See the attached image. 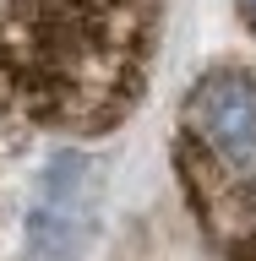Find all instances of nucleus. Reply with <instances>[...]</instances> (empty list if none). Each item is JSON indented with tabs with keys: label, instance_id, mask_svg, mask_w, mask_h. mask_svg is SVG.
I'll return each mask as SVG.
<instances>
[{
	"label": "nucleus",
	"instance_id": "f257e3e1",
	"mask_svg": "<svg viewBox=\"0 0 256 261\" xmlns=\"http://www.w3.org/2000/svg\"><path fill=\"white\" fill-rule=\"evenodd\" d=\"M164 0H0V120L104 136L147 93Z\"/></svg>",
	"mask_w": 256,
	"mask_h": 261
},
{
	"label": "nucleus",
	"instance_id": "f03ea898",
	"mask_svg": "<svg viewBox=\"0 0 256 261\" xmlns=\"http://www.w3.org/2000/svg\"><path fill=\"white\" fill-rule=\"evenodd\" d=\"M175 179L218 261H256V65L218 60L185 87Z\"/></svg>",
	"mask_w": 256,
	"mask_h": 261
},
{
	"label": "nucleus",
	"instance_id": "7ed1b4c3",
	"mask_svg": "<svg viewBox=\"0 0 256 261\" xmlns=\"http://www.w3.org/2000/svg\"><path fill=\"white\" fill-rule=\"evenodd\" d=\"M104 218V163L87 147H55L28 207V250L38 261H82Z\"/></svg>",
	"mask_w": 256,
	"mask_h": 261
},
{
	"label": "nucleus",
	"instance_id": "20e7f679",
	"mask_svg": "<svg viewBox=\"0 0 256 261\" xmlns=\"http://www.w3.org/2000/svg\"><path fill=\"white\" fill-rule=\"evenodd\" d=\"M235 11H240L245 33H251V38H256V0H235Z\"/></svg>",
	"mask_w": 256,
	"mask_h": 261
}]
</instances>
